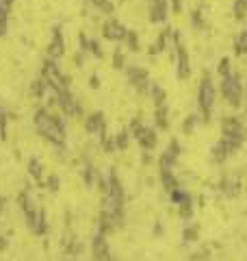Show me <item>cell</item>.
<instances>
[{"instance_id": "obj_1", "label": "cell", "mask_w": 247, "mask_h": 261, "mask_svg": "<svg viewBox=\"0 0 247 261\" xmlns=\"http://www.w3.org/2000/svg\"><path fill=\"white\" fill-rule=\"evenodd\" d=\"M33 124H35L37 133L46 142H50L52 146H65V126L59 120V116H54L46 107H41L37 109L35 118H33Z\"/></svg>"}, {"instance_id": "obj_2", "label": "cell", "mask_w": 247, "mask_h": 261, "mask_svg": "<svg viewBox=\"0 0 247 261\" xmlns=\"http://www.w3.org/2000/svg\"><path fill=\"white\" fill-rule=\"evenodd\" d=\"M217 102V87L212 76L206 72L200 81V87H197V109H200V120L208 122L212 116V109H215Z\"/></svg>"}, {"instance_id": "obj_3", "label": "cell", "mask_w": 247, "mask_h": 261, "mask_svg": "<svg viewBox=\"0 0 247 261\" xmlns=\"http://www.w3.org/2000/svg\"><path fill=\"white\" fill-rule=\"evenodd\" d=\"M221 96L228 102V107L232 109H241L243 100H245V85L238 74H230L226 79H221Z\"/></svg>"}, {"instance_id": "obj_4", "label": "cell", "mask_w": 247, "mask_h": 261, "mask_svg": "<svg viewBox=\"0 0 247 261\" xmlns=\"http://www.w3.org/2000/svg\"><path fill=\"white\" fill-rule=\"evenodd\" d=\"M130 133H133L137 144L141 146V150H154L156 144H159V133H156V128L145 126L139 120L130 122Z\"/></svg>"}, {"instance_id": "obj_5", "label": "cell", "mask_w": 247, "mask_h": 261, "mask_svg": "<svg viewBox=\"0 0 247 261\" xmlns=\"http://www.w3.org/2000/svg\"><path fill=\"white\" fill-rule=\"evenodd\" d=\"M56 107H59L65 116H70V118H80L82 116L80 102L74 98V94L70 92V87L59 89V92H56Z\"/></svg>"}, {"instance_id": "obj_6", "label": "cell", "mask_w": 247, "mask_h": 261, "mask_svg": "<svg viewBox=\"0 0 247 261\" xmlns=\"http://www.w3.org/2000/svg\"><path fill=\"white\" fill-rule=\"evenodd\" d=\"M176 72H178V79L180 81H187L189 76H191V59H189V53L187 48L182 44V35L176 31Z\"/></svg>"}, {"instance_id": "obj_7", "label": "cell", "mask_w": 247, "mask_h": 261, "mask_svg": "<svg viewBox=\"0 0 247 261\" xmlns=\"http://www.w3.org/2000/svg\"><path fill=\"white\" fill-rule=\"evenodd\" d=\"M41 76H44V79L48 81V85H52L56 92H59V89L70 87V85H68V79L61 74V70H59V65H56L54 59H48V61L44 63V68H41Z\"/></svg>"}, {"instance_id": "obj_8", "label": "cell", "mask_w": 247, "mask_h": 261, "mask_svg": "<svg viewBox=\"0 0 247 261\" xmlns=\"http://www.w3.org/2000/svg\"><path fill=\"white\" fill-rule=\"evenodd\" d=\"M85 130L91 137H96L98 142H102L106 137V118L102 111H94L89 113V116L85 118Z\"/></svg>"}, {"instance_id": "obj_9", "label": "cell", "mask_w": 247, "mask_h": 261, "mask_svg": "<svg viewBox=\"0 0 247 261\" xmlns=\"http://www.w3.org/2000/svg\"><path fill=\"white\" fill-rule=\"evenodd\" d=\"M126 79H128V83L133 85L139 94H145L147 92V85H150V74H147L145 68L130 65V68H126Z\"/></svg>"}, {"instance_id": "obj_10", "label": "cell", "mask_w": 247, "mask_h": 261, "mask_svg": "<svg viewBox=\"0 0 247 261\" xmlns=\"http://www.w3.org/2000/svg\"><path fill=\"white\" fill-rule=\"evenodd\" d=\"M221 133H224V137H241L247 142V126L236 116H228L221 120Z\"/></svg>"}, {"instance_id": "obj_11", "label": "cell", "mask_w": 247, "mask_h": 261, "mask_svg": "<svg viewBox=\"0 0 247 261\" xmlns=\"http://www.w3.org/2000/svg\"><path fill=\"white\" fill-rule=\"evenodd\" d=\"M126 35H128V29L123 27L119 20L104 22V27H102V37L104 39H109V42H113V44H121V42H126Z\"/></svg>"}, {"instance_id": "obj_12", "label": "cell", "mask_w": 247, "mask_h": 261, "mask_svg": "<svg viewBox=\"0 0 247 261\" xmlns=\"http://www.w3.org/2000/svg\"><path fill=\"white\" fill-rule=\"evenodd\" d=\"M169 0H150L147 7V18L152 24H165L169 18Z\"/></svg>"}, {"instance_id": "obj_13", "label": "cell", "mask_w": 247, "mask_h": 261, "mask_svg": "<svg viewBox=\"0 0 247 261\" xmlns=\"http://www.w3.org/2000/svg\"><path fill=\"white\" fill-rule=\"evenodd\" d=\"M180 154H182V148H180V142L178 140H171L167 146H165V150L159 159V166L161 168H167V170H174L176 163L180 159Z\"/></svg>"}, {"instance_id": "obj_14", "label": "cell", "mask_w": 247, "mask_h": 261, "mask_svg": "<svg viewBox=\"0 0 247 261\" xmlns=\"http://www.w3.org/2000/svg\"><path fill=\"white\" fill-rule=\"evenodd\" d=\"M91 257L94 259H100V261H109L113 259L111 255V248H109V242H106V233L98 231L91 240Z\"/></svg>"}, {"instance_id": "obj_15", "label": "cell", "mask_w": 247, "mask_h": 261, "mask_svg": "<svg viewBox=\"0 0 247 261\" xmlns=\"http://www.w3.org/2000/svg\"><path fill=\"white\" fill-rule=\"evenodd\" d=\"M46 55H48V59H54V61H59L65 55V39H63L61 29H54L50 44H48V48H46Z\"/></svg>"}, {"instance_id": "obj_16", "label": "cell", "mask_w": 247, "mask_h": 261, "mask_svg": "<svg viewBox=\"0 0 247 261\" xmlns=\"http://www.w3.org/2000/svg\"><path fill=\"white\" fill-rule=\"evenodd\" d=\"M219 192L226 196V198H236L241 194V181L234 174H228L219 181Z\"/></svg>"}, {"instance_id": "obj_17", "label": "cell", "mask_w": 247, "mask_h": 261, "mask_svg": "<svg viewBox=\"0 0 247 261\" xmlns=\"http://www.w3.org/2000/svg\"><path fill=\"white\" fill-rule=\"evenodd\" d=\"M208 154H210V161L215 163V166H221V163H226V161H228V157H232L224 140H219V142H215V144H212V146H210V152H208Z\"/></svg>"}, {"instance_id": "obj_18", "label": "cell", "mask_w": 247, "mask_h": 261, "mask_svg": "<svg viewBox=\"0 0 247 261\" xmlns=\"http://www.w3.org/2000/svg\"><path fill=\"white\" fill-rule=\"evenodd\" d=\"M80 176H82V183H85L87 187H94L96 185V178H98V174H100V170L98 168H94V163L91 161H82L80 163Z\"/></svg>"}, {"instance_id": "obj_19", "label": "cell", "mask_w": 247, "mask_h": 261, "mask_svg": "<svg viewBox=\"0 0 247 261\" xmlns=\"http://www.w3.org/2000/svg\"><path fill=\"white\" fill-rule=\"evenodd\" d=\"M147 96H150V100L154 102V107H159V105H165L167 102V92L156 83V81H150V85H147Z\"/></svg>"}, {"instance_id": "obj_20", "label": "cell", "mask_w": 247, "mask_h": 261, "mask_svg": "<svg viewBox=\"0 0 247 261\" xmlns=\"http://www.w3.org/2000/svg\"><path fill=\"white\" fill-rule=\"evenodd\" d=\"M26 172H28V176L33 178V181H37V183L44 181V166H41V159L39 157H28V161H26Z\"/></svg>"}, {"instance_id": "obj_21", "label": "cell", "mask_w": 247, "mask_h": 261, "mask_svg": "<svg viewBox=\"0 0 247 261\" xmlns=\"http://www.w3.org/2000/svg\"><path fill=\"white\" fill-rule=\"evenodd\" d=\"M154 124L159 130H167L169 128V109L167 105H159L154 109Z\"/></svg>"}, {"instance_id": "obj_22", "label": "cell", "mask_w": 247, "mask_h": 261, "mask_svg": "<svg viewBox=\"0 0 247 261\" xmlns=\"http://www.w3.org/2000/svg\"><path fill=\"white\" fill-rule=\"evenodd\" d=\"M130 137H133V133L130 130H119V133H115L113 135V144H115V150H128V146H130Z\"/></svg>"}, {"instance_id": "obj_23", "label": "cell", "mask_w": 247, "mask_h": 261, "mask_svg": "<svg viewBox=\"0 0 247 261\" xmlns=\"http://www.w3.org/2000/svg\"><path fill=\"white\" fill-rule=\"evenodd\" d=\"M161 185L165 187L167 192L176 190L178 187V178L174 176V170H167V168H161Z\"/></svg>"}, {"instance_id": "obj_24", "label": "cell", "mask_w": 247, "mask_h": 261, "mask_svg": "<svg viewBox=\"0 0 247 261\" xmlns=\"http://www.w3.org/2000/svg\"><path fill=\"white\" fill-rule=\"evenodd\" d=\"M232 50H234V55H236V57L247 55V29H245V31H241V33H238V35L234 37V42H232Z\"/></svg>"}, {"instance_id": "obj_25", "label": "cell", "mask_w": 247, "mask_h": 261, "mask_svg": "<svg viewBox=\"0 0 247 261\" xmlns=\"http://www.w3.org/2000/svg\"><path fill=\"white\" fill-rule=\"evenodd\" d=\"M232 15L236 22H243L247 18V0H234L232 5Z\"/></svg>"}, {"instance_id": "obj_26", "label": "cell", "mask_w": 247, "mask_h": 261, "mask_svg": "<svg viewBox=\"0 0 247 261\" xmlns=\"http://www.w3.org/2000/svg\"><path fill=\"white\" fill-rule=\"evenodd\" d=\"M178 216L182 220H191L193 218V198H191V196L178 205Z\"/></svg>"}, {"instance_id": "obj_27", "label": "cell", "mask_w": 247, "mask_h": 261, "mask_svg": "<svg viewBox=\"0 0 247 261\" xmlns=\"http://www.w3.org/2000/svg\"><path fill=\"white\" fill-rule=\"evenodd\" d=\"M85 53H89V55H94V57H96V59H102V57H104V50H102V46H100V42H98V39H87Z\"/></svg>"}, {"instance_id": "obj_28", "label": "cell", "mask_w": 247, "mask_h": 261, "mask_svg": "<svg viewBox=\"0 0 247 261\" xmlns=\"http://www.w3.org/2000/svg\"><path fill=\"white\" fill-rule=\"evenodd\" d=\"M91 5L104 15H113L115 13V5L111 3V0H91Z\"/></svg>"}, {"instance_id": "obj_29", "label": "cell", "mask_w": 247, "mask_h": 261, "mask_svg": "<svg viewBox=\"0 0 247 261\" xmlns=\"http://www.w3.org/2000/svg\"><path fill=\"white\" fill-rule=\"evenodd\" d=\"M197 238H200V228H197V224H187L182 228V240L184 242H197Z\"/></svg>"}, {"instance_id": "obj_30", "label": "cell", "mask_w": 247, "mask_h": 261, "mask_svg": "<svg viewBox=\"0 0 247 261\" xmlns=\"http://www.w3.org/2000/svg\"><path fill=\"white\" fill-rule=\"evenodd\" d=\"M217 74H219V79H226L232 74V63H230L228 57H224V59L217 63Z\"/></svg>"}, {"instance_id": "obj_31", "label": "cell", "mask_w": 247, "mask_h": 261, "mask_svg": "<svg viewBox=\"0 0 247 261\" xmlns=\"http://www.w3.org/2000/svg\"><path fill=\"white\" fill-rule=\"evenodd\" d=\"M200 116H187V120L182 122V133L184 135H191L193 133V128L197 126V124H200Z\"/></svg>"}, {"instance_id": "obj_32", "label": "cell", "mask_w": 247, "mask_h": 261, "mask_svg": "<svg viewBox=\"0 0 247 261\" xmlns=\"http://www.w3.org/2000/svg\"><path fill=\"white\" fill-rule=\"evenodd\" d=\"M44 187L48 192H59V187H61V178H59V174H50L46 178V183H44Z\"/></svg>"}, {"instance_id": "obj_33", "label": "cell", "mask_w": 247, "mask_h": 261, "mask_svg": "<svg viewBox=\"0 0 247 261\" xmlns=\"http://www.w3.org/2000/svg\"><path fill=\"white\" fill-rule=\"evenodd\" d=\"M113 68L115 70L126 68V55L121 53V48H115V53H113Z\"/></svg>"}, {"instance_id": "obj_34", "label": "cell", "mask_w": 247, "mask_h": 261, "mask_svg": "<svg viewBox=\"0 0 247 261\" xmlns=\"http://www.w3.org/2000/svg\"><path fill=\"white\" fill-rule=\"evenodd\" d=\"M126 44H128V50L139 53V48H141V44H139V35H137L135 31H128V35H126Z\"/></svg>"}, {"instance_id": "obj_35", "label": "cell", "mask_w": 247, "mask_h": 261, "mask_svg": "<svg viewBox=\"0 0 247 261\" xmlns=\"http://www.w3.org/2000/svg\"><path fill=\"white\" fill-rule=\"evenodd\" d=\"M7 120H9V116H7V111L0 107V140L7 137Z\"/></svg>"}, {"instance_id": "obj_36", "label": "cell", "mask_w": 247, "mask_h": 261, "mask_svg": "<svg viewBox=\"0 0 247 261\" xmlns=\"http://www.w3.org/2000/svg\"><path fill=\"white\" fill-rule=\"evenodd\" d=\"M169 9L174 11L176 15H180L182 13V3H180V0H169Z\"/></svg>"}, {"instance_id": "obj_37", "label": "cell", "mask_w": 247, "mask_h": 261, "mask_svg": "<svg viewBox=\"0 0 247 261\" xmlns=\"http://www.w3.org/2000/svg\"><path fill=\"white\" fill-rule=\"evenodd\" d=\"M89 87H91V89H98V87H100V76H98V74H91V79H89Z\"/></svg>"}, {"instance_id": "obj_38", "label": "cell", "mask_w": 247, "mask_h": 261, "mask_svg": "<svg viewBox=\"0 0 247 261\" xmlns=\"http://www.w3.org/2000/svg\"><path fill=\"white\" fill-rule=\"evenodd\" d=\"M154 235H156V238H161V235H163V224L161 222L154 224Z\"/></svg>"}, {"instance_id": "obj_39", "label": "cell", "mask_w": 247, "mask_h": 261, "mask_svg": "<svg viewBox=\"0 0 247 261\" xmlns=\"http://www.w3.org/2000/svg\"><path fill=\"white\" fill-rule=\"evenodd\" d=\"M7 246H9V242H7V238H5V235H0V252H3V250H7Z\"/></svg>"}, {"instance_id": "obj_40", "label": "cell", "mask_w": 247, "mask_h": 261, "mask_svg": "<svg viewBox=\"0 0 247 261\" xmlns=\"http://www.w3.org/2000/svg\"><path fill=\"white\" fill-rule=\"evenodd\" d=\"M89 3H91V0H89Z\"/></svg>"}]
</instances>
